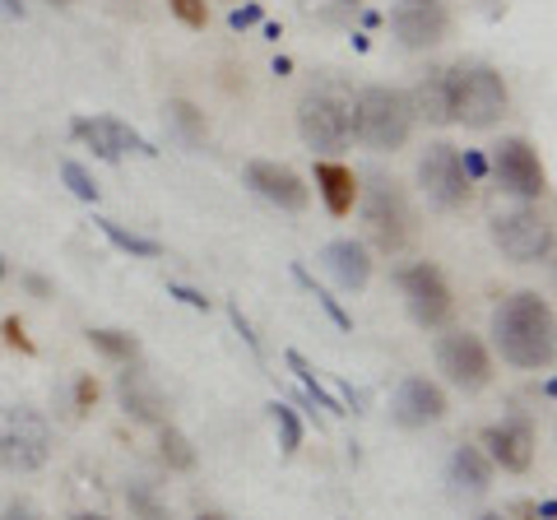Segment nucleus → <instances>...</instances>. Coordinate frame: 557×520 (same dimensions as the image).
<instances>
[{
    "instance_id": "nucleus-1",
    "label": "nucleus",
    "mask_w": 557,
    "mask_h": 520,
    "mask_svg": "<svg viewBox=\"0 0 557 520\" xmlns=\"http://www.w3.org/2000/svg\"><path fill=\"white\" fill-rule=\"evenodd\" d=\"M493 339L511 368H525V372L548 368L557 354L553 307L539 298V293H511V298H502V307L493 311Z\"/></svg>"
},
{
    "instance_id": "nucleus-2",
    "label": "nucleus",
    "mask_w": 557,
    "mask_h": 520,
    "mask_svg": "<svg viewBox=\"0 0 557 520\" xmlns=\"http://www.w3.org/2000/svg\"><path fill=\"white\" fill-rule=\"evenodd\" d=\"M409 131H413V108L399 89L372 84V89H362L354 102H348V140L368 145L372 153L405 149Z\"/></svg>"
},
{
    "instance_id": "nucleus-3",
    "label": "nucleus",
    "mask_w": 557,
    "mask_h": 520,
    "mask_svg": "<svg viewBox=\"0 0 557 520\" xmlns=\"http://www.w3.org/2000/svg\"><path fill=\"white\" fill-rule=\"evenodd\" d=\"M450 79V121H460L469 131H487L497 126L507 112V84L493 65H456L446 71Z\"/></svg>"
},
{
    "instance_id": "nucleus-4",
    "label": "nucleus",
    "mask_w": 557,
    "mask_h": 520,
    "mask_svg": "<svg viewBox=\"0 0 557 520\" xmlns=\"http://www.w3.org/2000/svg\"><path fill=\"white\" fill-rule=\"evenodd\" d=\"M47 456H51V423L42 413L24 405L0 409V470L33 474L47 465Z\"/></svg>"
},
{
    "instance_id": "nucleus-5",
    "label": "nucleus",
    "mask_w": 557,
    "mask_h": 520,
    "mask_svg": "<svg viewBox=\"0 0 557 520\" xmlns=\"http://www.w3.org/2000/svg\"><path fill=\"white\" fill-rule=\"evenodd\" d=\"M358 196H362V228H368L372 237V247L376 251H399L405 247V237H409V200H405V190H399L391 177H368V186H358Z\"/></svg>"
},
{
    "instance_id": "nucleus-6",
    "label": "nucleus",
    "mask_w": 557,
    "mask_h": 520,
    "mask_svg": "<svg viewBox=\"0 0 557 520\" xmlns=\"http://www.w3.org/2000/svg\"><path fill=\"white\" fill-rule=\"evenodd\" d=\"M298 131L311 153H339L348 145V98L339 89H311L298 102Z\"/></svg>"
},
{
    "instance_id": "nucleus-7",
    "label": "nucleus",
    "mask_w": 557,
    "mask_h": 520,
    "mask_svg": "<svg viewBox=\"0 0 557 520\" xmlns=\"http://www.w3.org/2000/svg\"><path fill=\"white\" fill-rule=\"evenodd\" d=\"M493 242L516 265H544L553 256V223L539 210H530V205H520V210H507L493 219Z\"/></svg>"
},
{
    "instance_id": "nucleus-8",
    "label": "nucleus",
    "mask_w": 557,
    "mask_h": 520,
    "mask_svg": "<svg viewBox=\"0 0 557 520\" xmlns=\"http://www.w3.org/2000/svg\"><path fill=\"white\" fill-rule=\"evenodd\" d=\"M437 372L450 381L456 391H483L493 381V362H487V349L479 335L469 331H450L437 339Z\"/></svg>"
},
{
    "instance_id": "nucleus-9",
    "label": "nucleus",
    "mask_w": 557,
    "mask_h": 520,
    "mask_svg": "<svg viewBox=\"0 0 557 520\" xmlns=\"http://www.w3.org/2000/svg\"><path fill=\"white\" fill-rule=\"evenodd\" d=\"M418 186H423V196L437 205V210H460L474 182L465 177L456 145H432L423 159H418Z\"/></svg>"
},
{
    "instance_id": "nucleus-10",
    "label": "nucleus",
    "mask_w": 557,
    "mask_h": 520,
    "mask_svg": "<svg viewBox=\"0 0 557 520\" xmlns=\"http://www.w3.org/2000/svg\"><path fill=\"white\" fill-rule=\"evenodd\" d=\"M399 288H405V302H409V317L423 325V331H437V325L450 321V284L437 265H409L399 270Z\"/></svg>"
},
{
    "instance_id": "nucleus-11",
    "label": "nucleus",
    "mask_w": 557,
    "mask_h": 520,
    "mask_svg": "<svg viewBox=\"0 0 557 520\" xmlns=\"http://www.w3.org/2000/svg\"><path fill=\"white\" fill-rule=\"evenodd\" d=\"M493 177L502 190H511L520 200H539L548 190V177H544V163H539V153L511 135V140H502L497 153H493Z\"/></svg>"
},
{
    "instance_id": "nucleus-12",
    "label": "nucleus",
    "mask_w": 557,
    "mask_h": 520,
    "mask_svg": "<svg viewBox=\"0 0 557 520\" xmlns=\"http://www.w3.org/2000/svg\"><path fill=\"white\" fill-rule=\"evenodd\" d=\"M446 0H395L391 5V28L409 51H428L446 38Z\"/></svg>"
},
{
    "instance_id": "nucleus-13",
    "label": "nucleus",
    "mask_w": 557,
    "mask_h": 520,
    "mask_svg": "<svg viewBox=\"0 0 557 520\" xmlns=\"http://www.w3.org/2000/svg\"><path fill=\"white\" fill-rule=\"evenodd\" d=\"M70 135H75L79 145H89L98 159H126V153H153L149 140L139 131H131L126 121H116V116H75L70 121Z\"/></svg>"
},
{
    "instance_id": "nucleus-14",
    "label": "nucleus",
    "mask_w": 557,
    "mask_h": 520,
    "mask_svg": "<svg viewBox=\"0 0 557 520\" xmlns=\"http://www.w3.org/2000/svg\"><path fill=\"white\" fill-rule=\"evenodd\" d=\"M247 186L256 190L260 200H270V205H278V210H288V214H302L307 200H311V190H307V182L298 177V172L284 168V163H270V159L247 163Z\"/></svg>"
},
{
    "instance_id": "nucleus-15",
    "label": "nucleus",
    "mask_w": 557,
    "mask_h": 520,
    "mask_svg": "<svg viewBox=\"0 0 557 520\" xmlns=\"http://www.w3.org/2000/svg\"><path fill=\"white\" fill-rule=\"evenodd\" d=\"M483 446H487V460L502 465L507 474H525L534 465V428L525 419H502L483 432Z\"/></svg>"
},
{
    "instance_id": "nucleus-16",
    "label": "nucleus",
    "mask_w": 557,
    "mask_h": 520,
    "mask_svg": "<svg viewBox=\"0 0 557 520\" xmlns=\"http://www.w3.org/2000/svg\"><path fill=\"white\" fill-rule=\"evenodd\" d=\"M395 423L399 428H428L446 419V395L442 386H432L428 376H405L395 391Z\"/></svg>"
},
{
    "instance_id": "nucleus-17",
    "label": "nucleus",
    "mask_w": 557,
    "mask_h": 520,
    "mask_svg": "<svg viewBox=\"0 0 557 520\" xmlns=\"http://www.w3.org/2000/svg\"><path fill=\"white\" fill-rule=\"evenodd\" d=\"M116 400H121V409H126L135 423H163L168 419L163 391L149 381V372L131 368V362H126V372L116 376Z\"/></svg>"
},
{
    "instance_id": "nucleus-18",
    "label": "nucleus",
    "mask_w": 557,
    "mask_h": 520,
    "mask_svg": "<svg viewBox=\"0 0 557 520\" xmlns=\"http://www.w3.org/2000/svg\"><path fill=\"white\" fill-rule=\"evenodd\" d=\"M321 260H325L330 280H335L344 293H362V288H368V280H372V256H368V247H362V242H354V237L330 242V247L321 251Z\"/></svg>"
},
{
    "instance_id": "nucleus-19",
    "label": "nucleus",
    "mask_w": 557,
    "mask_h": 520,
    "mask_svg": "<svg viewBox=\"0 0 557 520\" xmlns=\"http://www.w3.org/2000/svg\"><path fill=\"white\" fill-rule=\"evenodd\" d=\"M409 108H413V116L432 121V126H450V79H446V71H428L423 79H418Z\"/></svg>"
},
{
    "instance_id": "nucleus-20",
    "label": "nucleus",
    "mask_w": 557,
    "mask_h": 520,
    "mask_svg": "<svg viewBox=\"0 0 557 520\" xmlns=\"http://www.w3.org/2000/svg\"><path fill=\"white\" fill-rule=\"evenodd\" d=\"M450 483L469 497L487 493L493 488V460H487L479 446H456V456H450Z\"/></svg>"
},
{
    "instance_id": "nucleus-21",
    "label": "nucleus",
    "mask_w": 557,
    "mask_h": 520,
    "mask_svg": "<svg viewBox=\"0 0 557 520\" xmlns=\"http://www.w3.org/2000/svg\"><path fill=\"white\" fill-rule=\"evenodd\" d=\"M317 186H321V196H325V210L344 219L348 210H354V200H358V177H354V168H339V163H317Z\"/></svg>"
},
{
    "instance_id": "nucleus-22",
    "label": "nucleus",
    "mask_w": 557,
    "mask_h": 520,
    "mask_svg": "<svg viewBox=\"0 0 557 520\" xmlns=\"http://www.w3.org/2000/svg\"><path fill=\"white\" fill-rule=\"evenodd\" d=\"M288 368H293V376L302 381V391H307V400L317 405V409H330V413H348L344 405H339V395H330L325 386H321V376H317V368L302 358V354H288Z\"/></svg>"
},
{
    "instance_id": "nucleus-23",
    "label": "nucleus",
    "mask_w": 557,
    "mask_h": 520,
    "mask_svg": "<svg viewBox=\"0 0 557 520\" xmlns=\"http://www.w3.org/2000/svg\"><path fill=\"white\" fill-rule=\"evenodd\" d=\"M98 228H102V237L112 242L116 251H126V256H139V260H153V256H163V247L153 237H139V233H126L121 223H112V219H98Z\"/></svg>"
},
{
    "instance_id": "nucleus-24",
    "label": "nucleus",
    "mask_w": 557,
    "mask_h": 520,
    "mask_svg": "<svg viewBox=\"0 0 557 520\" xmlns=\"http://www.w3.org/2000/svg\"><path fill=\"white\" fill-rule=\"evenodd\" d=\"M126 507L135 520H168V502L159 497V488H153L149 479H135L126 488Z\"/></svg>"
},
{
    "instance_id": "nucleus-25",
    "label": "nucleus",
    "mask_w": 557,
    "mask_h": 520,
    "mask_svg": "<svg viewBox=\"0 0 557 520\" xmlns=\"http://www.w3.org/2000/svg\"><path fill=\"white\" fill-rule=\"evenodd\" d=\"M159 456H163L168 470H182V474L196 470V446H190V437H186V432H177V428H163Z\"/></svg>"
},
{
    "instance_id": "nucleus-26",
    "label": "nucleus",
    "mask_w": 557,
    "mask_h": 520,
    "mask_svg": "<svg viewBox=\"0 0 557 520\" xmlns=\"http://www.w3.org/2000/svg\"><path fill=\"white\" fill-rule=\"evenodd\" d=\"M89 344L102 358H112V362H135L139 358V339L121 335V331H89Z\"/></svg>"
},
{
    "instance_id": "nucleus-27",
    "label": "nucleus",
    "mask_w": 557,
    "mask_h": 520,
    "mask_svg": "<svg viewBox=\"0 0 557 520\" xmlns=\"http://www.w3.org/2000/svg\"><path fill=\"white\" fill-rule=\"evenodd\" d=\"M270 419H274V428H278V446H284L288 456H293V450L302 446V419H298V413H293L284 400L270 405Z\"/></svg>"
},
{
    "instance_id": "nucleus-28",
    "label": "nucleus",
    "mask_w": 557,
    "mask_h": 520,
    "mask_svg": "<svg viewBox=\"0 0 557 520\" xmlns=\"http://www.w3.org/2000/svg\"><path fill=\"white\" fill-rule=\"evenodd\" d=\"M168 116L186 135V145H205V112H196L190 102H168Z\"/></svg>"
},
{
    "instance_id": "nucleus-29",
    "label": "nucleus",
    "mask_w": 557,
    "mask_h": 520,
    "mask_svg": "<svg viewBox=\"0 0 557 520\" xmlns=\"http://www.w3.org/2000/svg\"><path fill=\"white\" fill-rule=\"evenodd\" d=\"M293 280H298V284H302V288L311 293V298H317V302H321V311H325V317H330V321H335V325H339V331H348V325H354V321H348V311H344V307H339L335 298H330V293H325V288H317V280H311V274H307L302 265H293Z\"/></svg>"
},
{
    "instance_id": "nucleus-30",
    "label": "nucleus",
    "mask_w": 557,
    "mask_h": 520,
    "mask_svg": "<svg viewBox=\"0 0 557 520\" xmlns=\"http://www.w3.org/2000/svg\"><path fill=\"white\" fill-rule=\"evenodd\" d=\"M61 182L70 186V196H79V200H89V205L98 200V182L79 163H61Z\"/></svg>"
},
{
    "instance_id": "nucleus-31",
    "label": "nucleus",
    "mask_w": 557,
    "mask_h": 520,
    "mask_svg": "<svg viewBox=\"0 0 557 520\" xmlns=\"http://www.w3.org/2000/svg\"><path fill=\"white\" fill-rule=\"evenodd\" d=\"M172 5V14L186 24V28H205V20H209V5L205 0H168Z\"/></svg>"
},
{
    "instance_id": "nucleus-32",
    "label": "nucleus",
    "mask_w": 557,
    "mask_h": 520,
    "mask_svg": "<svg viewBox=\"0 0 557 520\" xmlns=\"http://www.w3.org/2000/svg\"><path fill=\"white\" fill-rule=\"evenodd\" d=\"M0 335H5V344H10V349H20V354H33V339L24 335V325L14 321V317H5V321H0Z\"/></svg>"
},
{
    "instance_id": "nucleus-33",
    "label": "nucleus",
    "mask_w": 557,
    "mask_h": 520,
    "mask_svg": "<svg viewBox=\"0 0 557 520\" xmlns=\"http://www.w3.org/2000/svg\"><path fill=\"white\" fill-rule=\"evenodd\" d=\"M0 520H42V511L33 502H10V507H0Z\"/></svg>"
},
{
    "instance_id": "nucleus-34",
    "label": "nucleus",
    "mask_w": 557,
    "mask_h": 520,
    "mask_svg": "<svg viewBox=\"0 0 557 520\" xmlns=\"http://www.w3.org/2000/svg\"><path fill=\"white\" fill-rule=\"evenodd\" d=\"M460 168H465L469 182H479L483 172H487V159H483V153H474V149H465V153H460Z\"/></svg>"
},
{
    "instance_id": "nucleus-35",
    "label": "nucleus",
    "mask_w": 557,
    "mask_h": 520,
    "mask_svg": "<svg viewBox=\"0 0 557 520\" xmlns=\"http://www.w3.org/2000/svg\"><path fill=\"white\" fill-rule=\"evenodd\" d=\"M168 293H172V298H182L186 307H196V311H205V307H209V298H205V293L186 288V284H168Z\"/></svg>"
},
{
    "instance_id": "nucleus-36",
    "label": "nucleus",
    "mask_w": 557,
    "mask_h": 520,
    "mask_svg": "<svg viewBox=\"0 0 557 520\" xmlns=\"http://www.w3.org/2000/svg\"><path fill=\"white\" fill-rule=\"evenodd\" d=\"M228 24H233L237 33H242V28H256V24H260V5H242V10H233V14H228Z\"/></svg>"
},
{
    "instance_id": "nucleus-37",
    "label": "nucleus",
    "mask_w": 557,
    "mask_h": 520,
    "mask_svg": "<svg viewBox=\"0 0 557 520\" xmlns=\"http://www.w3.org/2000/svg\"><path fill=\"white\" fill-rule=\"evenodd\" d=\"M94 400H98L94 376H79V386H75V405H79V413H84V409H94Z\"/></svg>"
},
{
    "instance_id": "nucleus-38",
    "label": "nucleus",
    "mask_w": 557,
    "mask_h": 520,
    "mask_svg": "<svg viewBox=\"0 0 557 520\" xmlns=\"http://www.w3.org/2000/svg\"><path fill=\"white\" fill-rule=\"evenodd\" d=\"M228 317H233V325H237V331H242V339H247V344H251V354H260V339L251 335V325H247V317H242V307H228Z\"/></svg>"
},
{
    "instance_id": "nucleus-39",
    "label": "nucleus",
    "mask_w": 557,
    "mask_h": 520,
    "mask_svg": "<svg viewBox=\"0 0 557 520\" xmlns=\"http://www.w3.org/2000/svg\"><path fill=\"white\" fill-rule=\"evenodd\" d=\"M28 288L38 293V298H47V293H51V288H47V280H38V274H33V280H28Z\"/></svg>"
},
{
    "instance_id": "nucleus-40",
    "label": "nucleus",
    "mask_w": 557,
    "mask_h": 520,
    "mask_svg": "<svg viewBox=\"0 0 557 520\" xmlns=\"http://www.w3.org/2000/svg\"><path fill=\"white\" fill-rule=\"evenodd\" d=\"M330 5H339V10H358V0H330Z\"/></svg>"
},
{
    "instance_id": "nucleus-41",
    "label": "nucleus",
    "mask_w": 557,
    "mask_h": 520,
    "mask_svg": "<svg viewBox=\"0 0 557 520\" xmlns=\"http://www.w3.org/2000/svg\"><path fill=\"white\" fill-rule=\"evenodd\" d=\"M75 520H108V516H94V511H84V516H75Z\"/></svg>"
},
{
    "instance_id": "nucleus-42",
    "label": "nucleus",
    "mask_w": 557,
    "mask_h": 520,
    "mask_svg": "<svg viewBox=\"0 0 557 520\" xmlns=\"http://www.w3.org/2000/svg\"><path fill=\"white\" fill-rule=\"evenodd\" d=\"M5 274H10V265H5V256H0V280H5Z\"/></svg>"
},
{
    "instance_id": "nucleus-43",
    "label": "nucleus",
    "mask_w": 557,
    "mask_h": 520,
    "mask_svg": "<svg viewBox=\"0 0 557 520\" xmlns=\"http://www.w3.org/2000/svg\"><path fill=\"white\" fill-rule=\"evenodd\" d=\"M479 520H502V516H497V511H487V516H479Z\"/></svg>"
},
{
    "instance_id": "nucleus-44",
    "label": "nucleus",
    "mask_w": 557,
    "mask_h": 520,
    "mask_svg": "<svg viewBox=\"0 0 557 520\" xmlns=\"http://www.w3.org/2000/svg\"><path fill=\"white\" fill-rule=\"evenodd\" d=\"M200 520H219V516H200Z\"/></svg>"
}]
</instances>
